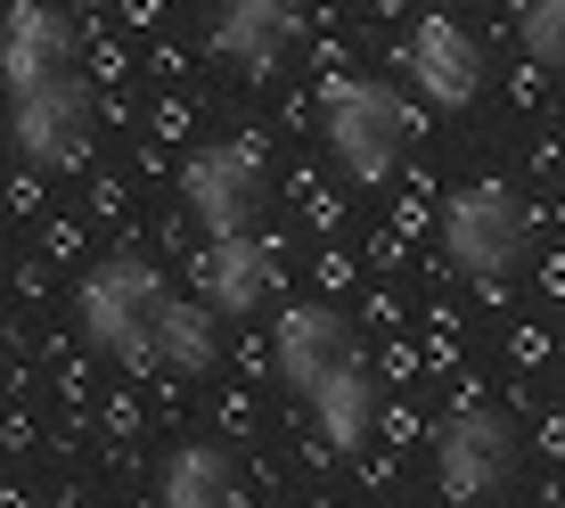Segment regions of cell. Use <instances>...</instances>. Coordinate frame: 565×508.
Returning <instances> with one entry per match:
<instances>
[{"label":"cell","instance_id":"obj_1","mask_svg":"<svg viewBox=\"0 0 565 508\" xmlns=\"http://www.w3.org/2000/svg\"><path fill=\"white\" fill-rule=\"evenodd\" d=\"M516 467H524V435H516V419L509 410H451L443 419V435H435V476H443V493L451 500H492V493H509L516 484Z\"/></svg>","mask_w":565,"mask_h":508},{"label":"cell","instance_id":"obj_2","mask_svg":"<svg viewBox=\"0 0 565 508\" xmlns=\"http://www.w3.org/2000/svg\"><path fill=\"white\" fill-rule=\"evenodd\" d=\"M443 246H451L459 271H476V279H500V271L516 263V246H524V222H516L509 198L476 189V198L451 205V222H443Z\"/></svg>","mask_w":565,"mask_h":508},{"label":"cell","instance_id":"obj_3","mask_svg":"<svg viewBox=\"0 0 565 508\" xmlns=\"http://www.w3.org/2000/svg\"><path fill=\"white\" fill-rule=\"evenodd\" d=\"M279 361H287V378H296V394H320L337 369H353V337H344L328 311H296V320L279 328Z\"/></svg>","mask_w":565,"mask_h":508},{"label":"cell","instance_id":"obj_4","mask_svg":"<svg viewBox=\"0 0 565 508\" xmlns=\"http://www.w3.org/2000/svg\"><path fill=\"white\" fill-rule=\"evenodd\" d=\"M311 410H320V435H328V452H361V435H369V419H377V385H369V369H337V378L311 394Z\"/></svg>","mask_w":565,"mask_h":508},{"label":"cell","instance_id":"obj_5","mask_svg":"<svg viewBox=\"0 0 565 508\" xmlns=\"http://www.w3.org/2000/svg\"><path fill=\"white\" fill-rule=\"evenodd\" d=\"M344 156H353L361 172H377L385 156H394V107L385 99H369V91H353V99H344Z\"/></svg>","mask_w":565,"mask_h":508},{"label":"cell","instance_id":"obj_6","mask_svg":"<svg viewBox=\"0 0 565 508\" xmlns=\"http://www.w3.org/2000/svg\"><path fill=\"white\" fill-rule=\"evenodd\" d=\"M172 508H230V459L205 452V443H189V452L172 459Z\"/></svg>","mask_w":565,"mask_h":508},{"label":"cell","instance_id":"obj_7","mask_svg":"<svg viewBox=\"0 0 565 508\" xmlns=\"http://www.w3.org/2000/svg\"><path fill=\"white\" fill-rule=\"evenodd\" d=\"M426 83H435V91H451V99H459L467 83H476V57H467L459 33H426Z\"/></svg>","mask_w":565,"mask_h":508},{"label":"cell","instance_id":"obj_8","mask_svg":"<svg viewBox=\"0 0 565 508\" xmlns=\"http://www.w3.org/2000/svg\"><path fill=\"white\" fill-rule=\"evenodd\" d=\"M533 50L550 57V66H565V0H541L533 9Z\"/></svg>","mask_w":565,"mask_h":508}]
</instances>
